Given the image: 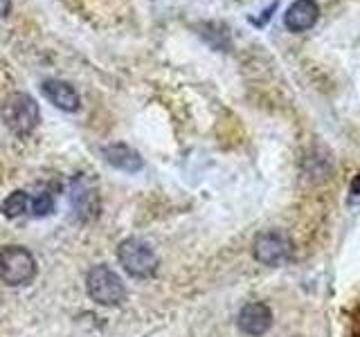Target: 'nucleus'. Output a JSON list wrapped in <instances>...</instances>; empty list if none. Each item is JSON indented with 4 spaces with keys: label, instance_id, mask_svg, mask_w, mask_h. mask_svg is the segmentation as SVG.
I'll return each mask as SVG.
<instances>
[{
    "label": "nucleus",
    "instance_id": "nucleus-14",
    "mask_svg": "<svg viewBox=\"0 0 360 337\" xmlns=\"http://www.w3.org/2000/svg\"><path fill=\"white\" fill-rule=\"evenodd\" d=\"M352 194L360 198V173H356V178L352 180Z\"/></svg>",
    "mask_w": 360,
    "mask_h": 337
},
{
    "label": "nucleus",
    "instance_id": "nucleus-10",
    "mask_svg": "<svg viewBox=\"0 0 360 337\" xmlns=\"http://www.w3.org/2000/svg\"><path fill=\"white\" fill-rule=\"evenodd\" d=\"M200 37L205 39L214 50H230L232 41H230V29L223 25V22H205L200 27Z\"/></svg>",
    "mask_w": 360,
    "mask_h": 337
},
{
    "label": "nucleus",
    "instance_id": "nucleus-5",
    "mask_svg": "<svg viewBox=\"0 0 360 337\" xmlns=\"http://www.w3.org/2000/svg\"><path fill=\"white\" fill-rule=\"evenodd\" d=\"M290 254H292V241L281 230H266L262 234H257V239L252 243V256L268 267L286 263Z\"/></svg>",
    "mask_w": 360,
    "mask_h": 337
},
{
    "label": "nucleus",
    "instance_id": "nucleus-15",
    "mask_svg": "<svg viewBox=\"0 0 360 337\" xmlns=\"http://www.w3.org/2000/svg\"><path fill=\"white\" fill-rule=\"evenodd\" d=\"M11 9V0H0V16H7Z\"/></svg>",
    "mask_w": 360,
    "mask_h": 337
},
{
    "label": "nucleus",
    "instance_id": "nucleus-7",
    "mask_svg": "<svg viewBox=\"0 0 360 337\" xmlns=\"http://www.w3.org/2000/svg\"><path fill=\"white\" fill-rule=\"evenodd\" d=\"M320 18V7L315 0H295L284 14V25L290 32H307Z\"/></svg>",
    "mask_w": 360,
    "mask_h": 337
},
{
    "label": "nucleus",
    "instance_id": "nucleus-1",
    "mask_svg": "<svg viewBox=\"0 0 360 337\" xmlns=\"http://www.w3.org/2000/svg\"><path fill=\"white\" fill-rule=\"evenodd\" d=\"M86 290L99 306H120L127 299V288L122 279L108 265H95L86 277Z\"/></svg>",
    "mask_w": 360,
    "mask_h": 337
},
{
    "label": "nucleus",
    "instance_id": "nucleus-4",
    "mask_svg": "<svg viewBox=\"0 0 360 337\" xmlns=\"http://www.w3.org/2000/svg\"><path fill=\"white\" fill-rule=\"evenodd\" d=\"M120 265L135 279H149L158 270V256L149 245L140 239H127L117 247Z\"/></svg>",
    "mask_w": 360,
    "mask_h": 337
},
{
    "label": "nucleus",
    "instance_id": "nucleus-12",
    "mask_svg": "<svg viewBox=\"0 0 360 337\" xmlns=\"http://www.w3.org/2000/svg\"><path fill=\"white\" fill-rule=\"evenodd\" d=\"M30 207V198L25 191H14V194H9V198L3 202V213L7 218H16V216H22V213L27 211Z\"/></svg>",
    "mask_w": 360,
    "mask_h": 337
},
{
    "label": "nucleus",
    "instance_id": "nucleus-3",
    "mask_svg": "<svg viewBox=\"0 0 360 337\" xmlns=\"http://www.w3.org/2000/svg\"><path fill=\"white\" fill-rule=\"evenodd\" d=\"M0 115H3L5 126L16 135H27L39 126L37 101H34L30 95H22V93L7 97L5 104H3V110H0Z\"/></svg>",
    "mask_w": 360,
    "mask_h": 337
},
{
    "label": "nucleus",
    "instance_id": "nucleus-11",
    "mask_svg": "<svg viewBox=\"0 0 360 337\" xmlns=\"http://www.w3.org/2000/svg\"><path fill=\"white\" fill-rule=\"evenodd\" d=\"M70 202H72V207L77 209V213H79L82 218L93 216L95 209H97V198H95V194H93L90 189H86L82 183H79V185L72 189Z\"/></svg>",
    "mask_w": 360,
    "mask_h": 337
},
{
    "label": "nucleus",
    "instance_id": "nucleus-13",
    "mask_svg": "<svg viewBox=\"0 0 360 337\" xmlns=\"http://www.w3.org/2000/svg\"><path fill=\"white\" fill-rule=\"evenodd\" d=\"M50 211H54V196L50 191H43L32 200V213L34 216H48Z\"/></svg>",
    "mask_w": 360,
    "mask_h": 337
},
{
    "label": "nucleus",
    "instance_id": "nucleus-6",
    "mask_svg": "<svg viewBox=\"0 0 360 337\" xmlns=\"http://www.w3.org/2000/svg\"><path fill=\"white\" fill-rule=\"evenodd\" d=\"M239 331L248 337H262L270 331L273 326V312L262 301H252V303H245L239 312Z\"/></svg>",
    "mask_w": 360,
    "mask_h": 337
},
{
    "label": "nucleus",
    "instance_id": "nucleus-8",
    "mask_svg": "<svg viewBox=\"0 0 360 337\" xmlns=\"http://www.w3.org/2000/svg\"><path fill=\"white\" fill-rule=\"evenodd\" d=\"M101 153H104L106 162L110 166L120 168V171H127V173H138L142 171L144 166V160L140 157V153L131 149V146L127 144H108L101 149Z\"/></svg>",
    "mask_w": 360,
    "mask_h": 337
},
{
    "label": "nucleus",
    "instance_id": "nucleus-9",
    "mask_svg": "<svg viewBox=\"0 0 360 337\" xmlns=\"http://www.w3.org/2000/svg\"><path fill=\"white\" fill-rule=\"evenodd\" d=\"M41 90L45 99H48L50 104H54L56 108H61L65 112H75L79 108V95L70 84L59 81V79H50V81L43 84Z\"/></svg>",
    "mask_w": 360,
    "mask_h": 337
},
{
    "label": "nucleus",
    "instance_id": "nucleus-2",
    "mask_svg": "<svg viewBox=\"0 0 360 337\" xmlns=\"http://www.w3.org/2000/svg\"><path fill=\"white\" fill-rule=\"evenodd\" d=\"M37 277V261L20 245H7L0 250V279L7 286H25Z\"/></svg>",
    "mask_w": 360,
    "mask_h": 337
}]
</instances>
